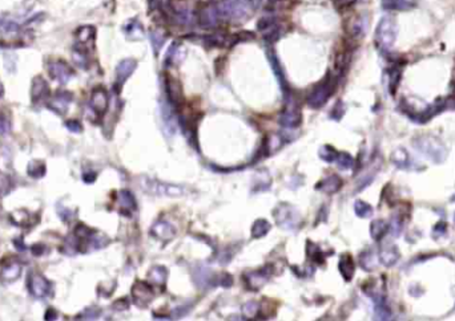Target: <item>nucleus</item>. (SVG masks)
Here are the masks:
<instances>
[{"label":"nucleus","instance_id":"nucleus-1","mask_svg":"<svg viewBox=\"0 0 455 321\" xmlns=\"http://www.w3.org/2000/svg\"><path fill=\"white\" fill-rule=\"evenodd\" d=\"M273 215L279 227L285 231H295L302 222L298 211L289 203L279 204Z\"/></svg>","mask_w":455,"mask_h":321},{"label":"nucleus","instance_id":"nucleus-2","mask_svg":"<svg viewBox=\"0 0 455 321\" xmlns=\"http://www.w3.org/2000/svg\"><path fill=\"white\" fill-rule=\"evenodd\" d=\"M334 84L335 82L331 78V76L328 75L325 77V80H322L320 84L315 85L314 89L308 96V100H306L309 106L313 108V109H318L324 104H326V101L329 100V97L334 91Z\"/></svg>","mask_w":455,"mask_h":321},{"label":"nucleus","instance_id":"nucleus-3","mask_svg":"<svg viewBox=\"0 0 455 321\" xmlns=\"http://www.w3.org/2000/svg\"><path fill=\"white\" fill-rule=\"evenodd\" d=\"M140 183L147 192L161 195V197H181L185 192L184 188L180 187V186L170 185V183H165V182L157 181V179L147 178V177L141 178Z\"/></svg>","mask_w":455,"mask_h":321},{"label":"nucleus","instance_id":"nucleus-4","mask_svg":"<svg viewBox=\"0 0 455 321\" xmlns=\"http://www.w3.org/2000/svg\"><path fill=\"white\" fill-rule=\"evenodd\" d=\"M397 36V27L393 19L390 17H383L381 23L378 24L375 33V41L377 44L383 49H387L393 46Z\"/></svg>","mask_w":455,"mask_h":321},{"label":"nucleus","instance_id":"nucleus-5","mask_svg":"<svg viewBox=\"0 0 455 321\" xmlns=\"http://www.w3.org/2000/svg\"><path fill=\"white\" fill-rule=\"evenodd\" d=\"M289 98H290V102L285 105L282 113L280 114L279 122L281 126L286 127V129H297L302 123V113L298 105L291 100V96Z\"/></svg>","mask_w":455,"mask_h":321},{"label":"nucleus","instance_id":"nucleus-6","mask_svg":"<svg viewBox=\"0 0 455 321\" xmlns=\"http://www.w3.org/2000/svg\"><path fill=\"white\" fill-rule=\"evenodd\" d=\"M28 289L35 297H47L51 293V283L40 273H31L28 277Z\"/></svg>","mask_w":455,"mask_h":321},{"label":"nucleus","instance_id":"nucleus-7","mask_svg":"<svg viewBox=\"0 0 455 321\" xmlns=\"http://www.w3.org/2000/svg\"><path fill=\"white\" fill-rule=\"evenodd\" d=\"M153 289L149 284L143 282H136L134 286L132 287V297H133V303L136 305H139L140 308H144L145 305H148L149 303L153 300Z\"/></svg>","mask_w":455,"mask_h":321},{"label":"nucleus","instance_id":"nucleus-8","mask_svg":"<svg viewBox=\"0 0 455 321\" xmlns=\"http://www.w3.org/2000/svg\"><path fill=\"white\" fill-rule=\"evenodd\" d=\"M48 72L51 78L60 82V84H67L73 76V69L66 61H62V60L51 62L48 67Z\"/></svg>","mask_w":455,"mask_h":321},{"label":"nucleus","instance_id":"nucleus-9","mask_svg":"<svg viewBox=\"0 0 455 321\" xmlns=\"http://www.w3.org/2000/svg\"><path fill=\"white\" fill-rule=\"evenodd\" d=\"M270 273H272V268H270V266H265L262 267L261 269H255V271L246 273V275L244 276V279H245L248 288L253 289V291H257V289L261 288V287L270 279Z\"/></svg>","mask_w":455,"mask_h":321},{"label":"nucleus","instance_id":"nucleus-10","mask_svg":"<svg viewBox=\"0 0 455 321\" xmlns=\"http://www.w3.org/2000/svg\"><path fill=\"white\" fill-rule=\"evenodd\" d=\"M165 91L169 101L173 104V106L180 108L183 106L185 100H184L183 88L180 82L177 81L176 78L172 77L170 75H165Z\"/></svg>","mask_w":455,"mask_h":321},{"label":"nucleus","instance_id":"nucleus-11","mask_svg":"<svg viewBox=\"0 0 455 321\" xmlns=\"http://www.w3.org/2000/svg\"><path fill=\"white\" fill-rule=\"evenodd\" d=\"M89 105L93 109L95 113H97L98 116H103V114L107 112L109 105V97L108 93L105 91L104 88L98 87L96 89H93L91 94V101H89Z\"/></svg>","mask_w":455,"mask_h":321},{"label":"nucleus","instance_id":"nucleus-12","mask_svg":"<svg viewBox=\"0 0 455 321\" xmlns=\"http://www.w3.org/2000/svg\"><path fill=\"white\" fill-rule=\"evenodd\" d=\"M151 233L156 239L161 240V242H169V240H172L176 237V228L169 222L160 221L153 224Z\"/></svg>","mask_w":455,"mask_h":321},{"label":"nucleus","instance_id":"nucleus-13","mask_svg":"<svg viewBox=\"0 0 455 321\" xmlns=\"http://www.w3.org/2000/svg\"><path fill=\"white\" fill-rule=\"evenodd\" d=\"M72 93H69V92H59V93L53 96L52 100L49 101V108L55 113L63 116V114H66V112L68 111V106L72 102Z\"/></svg>","mask_w":455,"mask_h":321},{"label":"nucleus","instance_id":"nucleus-14","mask_svg":"<svg viewBox=\"0 0 455 321\" xmlns=\"http://www.w3.org/2000/svg\"><path fill=\"white\" fill-rule=\"evenodd\" d=\"M49 97V87L47 81L42 76H36L32 80V87H31V98H32L33 104H36L39 101L46 100Z\"/></svg>","mask_w":455,"mask_h":321},{"label":"nucleus","instance_id":"nucleus-15","mask_svg":"<svg viewBox=\"0 0 455 321\" xmlns=\"http://www.w3.org/2000/svg\"><path fill=\"white\" fill-rule=\"evenodd\" d=\"M437 140H432V138H419L418 141H416V143L418 145V149L422 153L427 154V156L431 157V159L436 161V158L443 159L445 157V147L441 146V147H436L434 149V143Z\"/></svg>","mask_w":455,"mask_h":321},{"label":"nucleus","instance_id":"nucleus-16","mask_svg":"<svg viewBox=\"0 0 455 321\" xmlns=\"http://www.w3.org/2000/svg\"><path fill=\"white\" fill-rule=\"evenodd\" d=\"M136 69V61L132 60V58H125L123 60L120 64L117 65L116 68V81L118 85H123L127 81L129 76L133 73V71Z\"/></svg>","mask_w":455,"mask_h":321},{"label":"nucleus","instance_id":"nucleus-17","mask_svg":"<svg viewBox=\"0 0 455 321\" xmlns=\"http://www.w3.org/2000/svg\"><path fill=\"white\" fill-rule=\"evenodd\" d=\"M342 185H344V182L338 175H329L328 178L318 182L315 188L324 192H328V194H333V192H337L342 187Z\"/></svg>","mask_w":455,"mask_h":321},{"label":"nucleus","instance_id":"nucleus-18","mask_svg":"<svg viewBox=\"0 0 455 321\" xmlns=\"http://www.w3.org/2000/svg\"><path fill=\"white\" fill-rule=\"evenodd\" d=\"M20 273H22V266L20 263L12 262L8 263L2 268L0 271V279L3 280L4 283H13L19 279Z\"/></svg>","mask_w":455,"mask_h":321},{"label":"nucleus","instance_id":"nucleus-19","mask_svg":"<svg viewBox=\"0 0 455 321\" xmlns=\"http://www.w3.org/2000/svg\"><path fill=\"white\" fill-rule=\"evenodd\" d=\"M338 269H340L341 275L346 282H350L354 276V271H355V264H354V260L350 255H344L341 258L340 264H338Z\"/></svg>","mask_w":455,"mask_h":321},{"label":"nucleus","instance_id":"nucleus-20","mask_svg":"<svg viewBox=\"0 0 455 321\" xmlns=\"http://www.w3.org/2000/svg\"><path fill=\"white\" fill-rule=\"evenodd\" d=\"M380 259L381 262H382L383 266L386 267L394 266V264L398 262V259H400V252H398L395 246L389 244V246H385L382 250H381Z\"/></svg>","mask_w":455,"mask_h":321},{"label":"nucleus","instance_id":"nucleus-21","mask_svg":"<svg viewBox=\"0 0 455 321\" xmlns=\"http://www.w3.org/2000/svg\"><path fill=\"white\" fill-rule=\"evenodd\" d=\"M95 28L91 26H84L80 27L77 31H76V40H77V44L79 46H87L89 42H92L95 40Z\"/></svg>","mask_w":455,"mask_h":321},{"label":"nucleus","instance_id":"nucleus-22","mask_svg":"<svg viewBox=\"0 0 455 321\" xmlns=\"http://www.w3.org/2000/svg\"><path fill=\"white\" fill-rule=\"evenodd\" d=\"M118 204L123 211H133L136 208V201L131 191L128 190H122L118 192Z\"/></svg>","mask_w":455,"mask_h":321},{"label":"nucleus","instance_id":"nucleus-23","mask_svg":"<svg viewBox=\"0 0 455 321\" xmlns=\"http://www.w3.org/2000/svg\"><path fill=\"white\" fill-rule=\"evenodd\" d=\"M269 231H270V223L266 219H257L252 226V237L254 239H260L265 237Z\"/></svg>","mask_w":455,"mask_h":321},{"label":"nucleus","instance_id":"nucleus-24","mask_svg":"<svg viewBox=\"0 0 455 321\" xmlns=\"http://www.w3.org/2000/svg\"><path fill=\"white\" fill-rule=\"evenodd\" d=\"M168 271L165 267L163 266H154L153 268L149 271V279L152 280V283L157 284V286H163L165 282H167Z\"/></svg>","mask_w":455,"mask_h":321},{"label":"nucleus","instance_id":"nucleus-25","mask_svg":"<svg viewBox=\"0 0 455 321\" xmlns=\"http://www.w3.org/2000/svg\"><path fill=\"white\" fill-rule=\"evenodd\" d=\"M11 221L13 224L20 226V227H30L31 215L26 210H17L11 214Z\"/></svg>","mask_w":455,"mask_h":321},{"label":"nucleus","instance_id":"nucleus-26","mask_svg":"<svg viewBox=\"0 0 455 321\" xmlns=\"http://www.w3.org/2000/svg\"><path fill=\"white\" fill-rule=\"evenodd\" d=\"M414 0H382V6L386 10H406L413 6Z\"/></svg>","mask_w":455,"mask_h":321},{"label":"nucleus","instance_id":"nucleus-27","mask_svg":"<svg viewBox=\"0 0 455 321\" xmlns=\"http://www.w3.org/2000/svg\"><path fill=\"white\" fill-rule=\"evenodd\" d=\"M28 175L32 177L35 179H39L42 177H44L46 174V165L42 162V161H31L28 163Z\"/></svg>","mask_w":455,"mask_h":321},{"label":"nucleus","instance_id":"nucleus-28","mask_svg":"<svg viewBox=\"0 0 455 321\" xmlns=\"http://www.w3.org/2000/svg\"><path fill=\"white\" fill-rule=\"evenodd\" d=\"M387 232V224L383 221H374L370 224V235L374 240H381Z\"/></svg>","mask_w":455,"mask_h":321},{"label":"nucleus","instance_id":"nucleus-29","mask_svg":"<svg viewBox=\"0 0 455 321\" xmlns=\"http://www.w3.org/2000/svg\"><path fill=\"white\" fill-rule=\"evenodd\" d=\"M354 211H355L357 217L364 218V219L370 218L373 215V207L364 201H357L354 203Z\"/></svg>","mask_w":455,"mask_h":321},{"label":"nucleus","instance_id":"nucleus-30","mask_svg":"<svg viewBox=\"0 0 455 321\" xmlns=\"http://www.w3.org/2000/svg\"><path fill=\"white\" fill-rule=\"evenodd\" d=\"M375 315L377 317L381 318V320H387L391 316V312L390 308L386 305L385 300L382 297H378L375 300Z\"/></svg>","mask_w":455,"mask_h":321},{"label":"nucleus","instance_id":"nucleus-31","mask_svg":"<svg viewBox=\"0 0 455 321\" xmlns=\"http://www.w3.org/2000/svg\"><path fill=\"white\" fill-rule=\"evenodd\" d=\"M321 159H324L325 162H335V159L338 157V152L334 149L333 146H329V145H325L322 146L320 152H318Z\"/></svg>","mask_w":455,"mask_h":321},{"label":"nucleus","instance_id":"nucleus-32","mask_svg":"<svg viewBox=\"0 0 455 321\" xmlns=\"http://www.w3.org/2000/svg\"><path fill=\"white\" fill-rule=\"evenodd\" d=\"M391 162H394V165H397L398 167H405L409 162V156H407L406 150L397 149L391 154Z\"/></svg>","mask_w":455,"mask_h":321},{"label":"nucleus","instance_id":"nucleus-33","mask_svg":"<svg viewBox=\"0 0 455 321\" xmlns=\"http://www.w3.org/2000/svg\"><path fill=\"white\" fill-rule=\"evenodd\" d=\"M335 162H337L338 167L341 170H349L353 167V157L350 154H347V153H338V157L335 159Z\"/></svg>","mask_w":455,"mask_h":321},{"label":"nucleus","instance_id":"nucleus-34","mask_svg":"<svg viewBox=\"0 0 455 321\" xmlns=\"http://www.w3.org/2000/svg\"><path fill=\"white\" fill-rule=\"evenodd\" d=\"M259 308L260 304L255 302H249L246 303L243 307V316L245 318H253L259 315Z\"/></svg>","mask_w":455,"mask_h":321},{"label":"nucleus","instance_id":"nucleus-35","mask_svg":"<svg viewBox=\"0 0 455 321\" xmlns=\"http://www.w3.org/2000/svg\"><path fill=\"white\" fill-rule=\"evenodd\" d=\"M360 263L362 268L366 269V271H371L375 267V260H374L373 253L371 252H364L360 256Z\"/></svg>","mask_w":455,"mask_h":321},{"label":"nucleus","instance_id":"nucleus-36","mask_svg":"<svg viewBox=\"0 0 455 321\" xmlns=\"http://www.w3.org/2000/svg\"><path fill=\"white\" fill-rule=\"evenodd\" d=\"M20 31V27L13 22H0V33L4 35H16Z\"/></svg>","mask_w":455,"mask_h":321},{"label":"nucleus","instance_id":"nucleus-37","mask_svg":"<svg viewBox=\"0 0 455 321\" xmlns=\"http://www.w3.org/2000/svg\"><path fill=\"white\" fill-rule=\"evenodd\" d=\"M11 181L10 177L6 174H0V198H3L4 195L10 192Z\"/></svg>","mask_w":455,"mask_h":321},{"label":"nucleus","instance_id":"nucleus-38","mask_svg":"<svg viewBox=\"0 0 455 321\" xmlns=\"http://www.w3.org/2000/svg\"><path fill=\"white\" fill-rule=\"evenodd\" d=\"M125 32L128 35H132V39H140L143 36V29L137 23H129L125 27Z\"/></svg>","mask_w":455,"mask_h":321},{"label":"nucleus","instance_id":"nucleus-39","mask_svg":"<svg viewBox=\"0 0 455 321\" xmlns=\"http://www.w3.org/2000/svg\"><path fill=\"white\" fill-rule=\"evenodd\" d=\"M151 37H152V44H153L154 47V51H156V53H159V51H160L161 47H163V44H164L165 41V36L161 35V33L157 32V31H154V32H152Z\"/></svg>","mask_w":455,"mask_h":321},{"label":"nucleus","instance_id":"nucleus-40","mask_svg":"<svg viewBox=\"0 0 455 321\" xmlns=\"http://www.w3.org/2000/svg\"><path fill=\"white\" fill-rule=\"evenodd\" d=\"M345 114V106L342 104V101H338L337 104L334 105L333 111L330 113V118L331 120H335V121H340L342 118V116Z\"/></svg>","mask_w":455,"mask_h":321},{"label":"nucleus","instance_id":"nucleus-41","mask_svg":"<svg viewBox=\"0 0 455 321\" xmlns=\"http://www.w3.org/2000/svg\"><path fill=\"white\" fill-rule=\"evenodd\" d=\"M100 315V309L95 308V307H91V308H87L82 315L77 318H83V320H95Z\"/></svg>","mask_w":455,"mask_h":321},{"label":"nucleus","instance_id":"nucleus-42","mask_svg":"<svg viewBox=\"0 0 455 321\" xmlns=\"http://www.w3.org/2000/svg\"><path fill=\"white\" fill-rule=\"evenodd\" d=\"M31 251L35 256H42V255H46V252H48V247L44 243H36L31 247Z\"/></svg>","mask_w":455,"mask_h":321},{"label":"nucleus","instance_id":"nucleus-43","mask_svg":"<svg viewBox=\"0 0 455 321\" xmlns=\"http://www.w3.org/2000/svg\"><path fill=\"white\" fill-rule=\"evenodd\" d=\"M66 127L69 130V132H72V133H80L83 130L82 127V123L79 121L76 120H69L66 122Z\"/></svg>","mask_w":455,"mask_h":321},{"label":"nucleus","instance_id":"nucleus-44","mask_svg":"<svg viewBox=\"0 0 455 321\" xmlns=\"http://www.w3.org/2000/svg\"><path fill=\"white\" fill-rule=\"evenodd\" d=\"M220 284L223 287H230L233 284V277L229 273H223L221 279H220Z\"/></svg>","mask_w":455,"mask_h":321},{"label":"nucleus","instance_id":"nucleus-45","mask_svg":"<svg viewBox=\"0 0 455 321\" xmlns=\"http://www.w3.org/2000/svg\"><path fill=\"white\" fill-rule=\"evenodd\" d=\"M355 0H334V4L337 8H346V7L351 6Z\"/></svg>","mask_w":455,"mask_h":321},{"label":"nucleus","instance_id":"nucleus-46","mask_svg":"<svg viewBox=\"0 0 455 321\" xmlns=\"http://www.w3.org/2000/svg\"><path fill=\"white\" fill-rule=\"evenodd\" d=\"M8 130H10V122L3 117H0V133H6Z\"/></svg>","mask_w":455,"mask_h":321},{"label":"nucleus","instance_id":"nucleus-47","mask_svg":"<svg viewBox=\"0 0 455 321\" xmlns=\"http://www.w3.org/2000/svg\"><path fill=\"white\" fill-rule=\"evenodd\" d=\"M56 318V311L52 308H49L46 313V320H55Z\"/></svg>","mask_w":455,"mask_h":321},{"label":"nucleus","instance_id":"nucleus-48","mask_svg":"<svg viewBox=\"0 0 455 321\" xmlns=\"http://www.w3.org/2000/svg\"><path fill=\"white\" fill-rule=\"evenodd\" d=\"M83 179H84L85 182H87V183H89V182H93L96 179V174H84L83 175Z\"/></svg>","mask_w":455,"mask_h":321},{"label":"nucleus","instance_id":"nucleus-49","mask_svg":"<svg viewBox=\"0 0 455 321\" xmlns=\"http://www.w3.org/2000/svg\"><path fill=\"white\" fill-rule=\"evenodd\" d=\"M434 231H437V232H438V233H443L446 231V226L443 223L437 224L436 228H434Z\"/></svg>","mask_w":455,"mask_h":321},{"label":"nucleus","instance_id":"nucleus-50","mask_svg":"<svg viewBox=\"0 0 455 321\" xmlns=\"http://www.w3.org/2000/svg\"><path fill=\"white\" fill-rule=\"evenodd\" d=\"M3 94H4V87L3 84H2V81H0V97H2Z\"/></svg>","mask_w":455,"mask_h":321},{"label":"nucleus","instance_id":"nucleus-51","mask_svg":"<svg viewBox=\"0 0 455 321\" xmlns=\"http://www.w3.org/2000/svg\"><path fill=\"white\" fill-rule=\"evenodd\" d=\"M454 218H455V215H454Z\"/></svg>","mask_w":455,"mask_h":321}]
</instances>
